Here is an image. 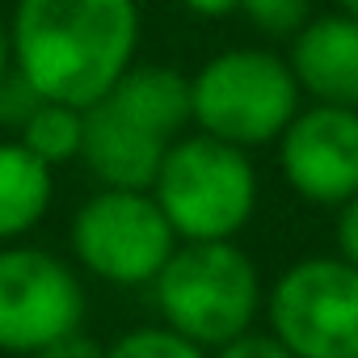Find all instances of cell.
<instances>
[{
  "label": "cell",
  "mask_w": 358,
  "mask_h": 358,
  "mask_svg": "<svg viewBox=\"0 0 358 358\" xmlns=\"http://www.w3.org/2000/svg\"><path fill=\"white\" fill-rule=\"evenodd\" d=\"M34 358H101V345H97V341H89L85 333H72V337H64V341H55V345L38 350Z\"/></svg>",
  "instance_id": "cell-18"
},
{
  "label": "cell",
  "mask_w": 358,
  "mask_h": 358,
  "mask_svg": "<svg viewBox=\"0 0 358 358\" xmlns=\"http://www.w3.org/2000/svg\"><path fill=\"white\" fill-rule=\"evenodd\" d=\"M43 97L17 76V72H9L5 80H0V131L5 135H17V127L30 118V110L38 106Z\"/></svg>",
  "instance_id": "cell-15"
},
{
  "label": "cell",
  "mask_w": 358,
  "mask_h": 358,
  "mask_svg": "<svg viewBox=\"0 0 358 358\" xmlns=\"http://www.w3.org/2000/svg\"><path fill=\"white\" fill-rule=\"evenodd\" d=\"M13 139H22V143H26L38 160H47L51 169L72 164V160H80L85 110H76V106H68V101H51V97H43V101L30 110V118L17 127Z\"/></svg>",
  "instance_id": "cell-12"
},
{
  "label": "cell",
  "mask_w": 358,
  "mask_h": 358,
  "mask_svg": "<svg viewBox=\"0 0 358 358\" xmlns=\"http://www.w3.org/2000/svg\"><path fill=\"white\" fill-rule=\"evenodd\" d=\"M13 72V47H9V22L0 17V80Z\"/></svg>",
  "instance_id": "cell-20"
},
{
  "label": "cell",
  "mask_w": 358,
  "mask_h": 358,
  "mask_svg": "<svg viewBox=\"0 0 358 358\" xmlns=\"http://www.w3.org/2000/svg\"><path fill=\"white\" fill-rule=\"evenodd\" d=\"M89 299L80 270L30 241L0 245V354L34 358L85 329Z\"/></svg>",
  "instance_id": "cell-8"
},
{
  "label": "cell",
  "mask_w": 358,
  "mask_h": 358,
  "mask_svg": "<svg viewBox=\"0 0 358 358\" xmlns=\"http://www.w3.org/2000/svg\"><path fill=\"white\" fill-rule=\"evenodd\" d=\"M101 358H211V354L156 320V324H135L118 333L110 345H101Z\"/></svg>",
  "instance_id": "cell-13"
},
{
  "label": "cell",
  "mask_w": 358,
  "mask_h": 358,
  "mask_svg": "<svg viewBox=\"0 0 358 358\" xmlns=\"http://www.w3.org/2000/svg\"><path fill=\"white\" fill-rule=\"evenodd\" d=\"M190 127L245 152L270 148L303 106L299 80L274 47H224L190 76Z\"/></svg>",
  "instance_id": "cell-5"
},
{
  "label": "cell",
  "mask_w": 358,
  "mask_h": 358,
  "mask_svg": "<svg viewBox=\"0 0 358 358\" xmlns=\"http://www.w3.org/2000/svg\"><path fill=\"white\" fill-rule=\"evenodd\" d=\"M262 316L295 358H358V266L337 253L291 262L266 287Z\"/></svg>",
  "instance_id": "cell-7"
},
{
  "label": "cell",
  "mask_w": 358,
  "mask_h": 358,
  "mask_svg": "<svg viewBox=\"0 0 358 358\" xmlns=\"http://www.w3.org/2000/svg\"><path fill=\"white\" fill-rule=\"evenodd\" d=\"M148 291L156 320L207 354L249 333L266 303L262 270L241 241H177Z\"/></svg>",
  "instance_id": "cell-3"
},
{
  "label": "cell",
  "mask_w": 358,
  "mask_h": 358,
  "mask_svg": "<svg viewBox=\"0 0 358 358\" xmlns=\"http://www.w3.org/2000/svg\"><path fill=\"white\" fill-rule=\"evenodd\" d=\"M236 13H241L262 38L287 43V38L316 13V0H241Z\"/></svg>",
  "instance_id": "cell-14"
},
{
  "label": "cell",
  "mask_w": 358,
  "mask_h": 358,
  "mask_svg": "<svg viewBox=\"0 0 358 358\" xmlns=\"http://www.w3.org/2000/svg\"><path fill=\"white\" fill-rule=\"evenodd\" d=\"M190 131V85L169 64H131L85 106L80 164L97 186L148 190L177 135Z\"/></svg>",
  "instance_id": "cell-2"
},
{
  "label": "cell",
  "mask_w": 358,
  "mask_h": 358,
  "mask_svg": "<svg viewBox=\"0 0 358 358\" xmlns=\"http://www.w3.org/2000/svg\"><path fill=\"white\" fill-rule=\"evenodd\" d=\"M274 148L278 173L295 199L333 211L358 194V110L303 101Z\"/></svg>",
  "instance_id": "cell-9"
},
{
  "label": "cell",
  "mask_w": 358,
  "mask_h": 358,
  "mask_svg": "<svg viewBox=\"0 0 358 358\" xmlns=\"http://www.w3.org/2000/svg\"><path fill=\"white\" fill-rule=\"evenodd\" d=\"M333 211H337V220H333V253L345 257L350 266H358V194L345 199Z\"/></svg>",
  "instance_id": "cell-17"
},
{
  "label": "cell",
  "mask_w": 358,
  "mask_h": 358,
  "mask_svg": "<svg viewBox=\"0 0 358 358\" xmlns=\"http://www.w3.org/2000/svg\"><path fill=\"white\" fill-rule=\"evenodd\" d=\"M55 203V169L22 139H0V245L26 241Z\"/></svg>",
  "instance_id": "cell-11"
},
{
  "label": "cell",
  "mask_w": 358,
  "mask_h": 358,
  "mask_svg": "<svg viewBox=\"0 0 358 358\" xmlns=\"http://www.w3.org/2000/svg\"><path fill=\"white\" fill-rule=\"evenodd\" d=\"M13 72L51 101L93 106L139 55V0H13Z\"/></svg>",
  "instance_id": "cell-1"
},
{
  "label": "cell",
  "mask_w": 358,
  "mask_h": 358,
  "mask_svg": "<svg viewBox=\"0 0 358 358\" xmlns=\"http://www.w3.org/2000/svg\"><path fill=\"white\" fill-rule=\"evenodd\" d=\"M148 190L177 241H236L257 215L262 177L253 152L190 127L169 143Z\"/></svg>",
  "instance_id": "cell-4"
},
{
  "label": "cell",
  "mask_w": 358,
  "mask_h": 358,
  "mask_svg": "<svg viewBox=\"0 0 358 358\" xmlns=\"http://www.w3.org/2000/svg\"><path fill=\"white\" fill-rule=\"evenodd\" d=\"M287 64L303 101H329L358 110V17L329 9L312 13L287 38Z\"/></svg>",
  "instance_id": "cell-10"
},
{
  "label": "cell",
  "mask_w": 358,
  "mask_h": 358,
  "mask_svg": "<svg viewBox=\"0 0 358 358\" xmlns=\"http://www.w3.org/2000/svg\"><path fill=\"white\" fill-rule=\"evenodd\" d=\"M211 358H295V354H291L270 329H249V333H241V337L215 345Z\"/></svg>",
  "instance_id": "cell-16"
},
{
  "label": "cell",
  "mask_w": 358,
  "mask_h": 358,
  "mask_svg": "<svg viewBox=\"0 0 358 358\" xmlns=\"http://www.w3.org/2000/svg\"><path fill=\"white\" fill-rule=\"evenodd\" d=\"M68 249L72 266L106 287H152L177 249V232L156 207L152 190L97 186L72 211Z\"/></svg>",
  "instance_id": "cell-6"
},
{
  "label": "cell",
  "mask_w": 358,
  "mask_h": 358,
  "mask_svg": "<svg viewBox=\"0 0 358 358\" xmlns=\"http://www.w3.org/2000/svg\"><path fill=\"white\" fill-rule=\"evenodd\" d=\"M177 5L199 22H228V17H236L241 0H177Z\"/></svg>",
  "instance_id": "cell-19"
},
{
  "label": "cell",
  "mask_w": 358,
  "mask_h": 358,
  "mask_svg": "<svg viewBox=\"0 0 358 358\" xmlns=\"http://www.w3.org/2000/svg\"><path fill=\"white\" fill-rule=\"evenodd\" d=\"M333 9H341V13H350V17H358V0H333Z\"/></svg>",
  "instance_id": "cell-21"
}]
</instances>
